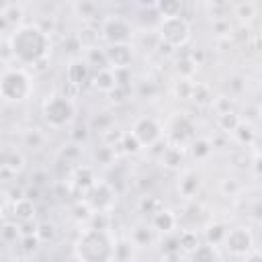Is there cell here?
Returning a JSON list of instances; mask_svg holds the SVG:
<instances>
[{"mask_svg":"<svg viewBox=\"0 0 262 262\" xmlns=\"http://www.w3.org/2000/svg\"><path fill=\"white\" fill-rule=\"evenodd\" d=\"M8 49L12 59H18L20 63L35 66L37 61L49 57V35L39 25H20L16 27L8 37Z\"/></svg>","mask_w":262,"mask_h":262,"instance_id":"6da1fadb","label":"cell"},{"mask_svg":"<svg viewBox=\"0 0 262 262\" xmlns=\"http://www.w3.org/2000/svg\"><path fill=\"white\" fill-rule=\"evenodd\" d=\"M115 246L117 242L113 239L108 229L86 227L74 244V254L80 262H113Z\"/></svg>","mask_w":262,"mask_h":262,"instance_id":"7a4b0ae2","label":"cell"},{"mask_svg":"<svg viewBox=\"0 0 262 262\" xmlns=\"http://www.w3.org/2000/svg\"><path fill=\"white\" fill-rule=\"evenodd\" d=\"M33 92L31 76L20 68H10L0 74V98L8 102H20Z\"/></svg>","mask_w":262,"mask_h":262,"instance_id":"3957f363","label":"cell"},{"mask_svg":"<svg viewBox=\"0 0 262 262\" xmlns=\"http://www.w3.org/2000/svg\"><path fill=\"white\" fill-rule=\"evenodd\" d=\"M43 117L45 121L55 127V129H61L66 125H70L76 117V106H74V100L66 98L63 94H53L49 96L45 102H43Z\"/></svg>","mask_w":262,"mask_h":262,"instance_id":"277c9868","label":"cell"},{"mask_svg":"<svg viewBox=\"0 0 262 262\" xmlns=\"http://www.w3.org/2000/svg\"><path fill=\"white\" fill-rule=\"evenodd\" d=\"M158 35L160 41L168 47H184L190 41V23L180 14V16H170L162 18L158 25Z\"/></svg>","mask_w":262,"mask_h":262,"instance_id":"5b68a950","label":"cell"},{"mask_svg":"<svg viewBox=\"0 0 262 262\" xmlns=\"http://www.w3.org/2000/svg\"><path fill=\"white\" fill-rule=\"evenodd\" d=\"M102 39L108 45H127L133 39V27L129 23V18L121 16V14H111L102 20L100 27Z\"/></svg>","mask_w":262,"mask_h":262,"instance_id":"8992f818","label":"cell"},{"mask_svg":"<svg viewBox=\"0 0 262 262\" xmlns=\"http://www.w3.org/2000/svg\"><path fill=\"white\" fill-rule=\"evenodd\" d=\"M113 201H115V190L104 180H96L94 186L86 192V205L94 213H104L113 205Z\"/></svg>","mask_w":262,"mask_h":262,"instance_id":"52a82bcc","label":"cell"},{"mask_svg":"<svg viewBox=\"0 0 262 262\" xmlns=\"http://www.w3.org/2000/svg\"><path fill=\"white\" fill-rule=\"evenodd\" d=\"M131 133H133L135 139L141 143V147H143V145H147V147H149V145H156V143L162 139V135H164L162 125H160L154 117H139V119L135 121Z\"/></svg>","mask_w":262,"mask_h":262,"instance_id":"ba28073f","label":"cell"},{"mask_svg":"<svg viewBox=\"0 0 262 262\" xmlns=\"http://www.w3.org/2000/svg\"><path fill=\"white\" fill-rule=\"evenodd\" d=\"M223 244H225L227 252L233 254V256H246L254 250V237H252L250 229H246V227L227 229V235H225Z\"/></svg>","mask_w":262,"mask_h":262,"instance_id":"9c48e42d","label":"cell"},{"mask_svg":"<svg viewBox=\"0 0 262 262\" xmlns=\"http://www.w3.org/2000/svg\"><path fill=\"white\" fill-rule=\"evenodd\" d=\"M106 61L111 70H129L131 61H133V47L131 43L127 45H108L104 49Z\"/></svg>","mask_w":262,"mask_h":262,"instance_id":"30bf717a","label":"cell"},{"mask_svg":"<svg viewBox=\"0 0 262 262\" xmlns=\"http://www.w3.org/2000/svg\"><path fill=\"white\" fill-rule=\"evenodd\" d=\"M90 78H92L90 66L82 57H74L68 63V68H66V80H68V84H72L76 88H82Z\"/></svg>","mask_w":262,"mask_h":262,"instance_id":"8fae6325","label":"cell"},{"mask_svg":"<svg viewBox=\"0 0 262 262\" xmlns=\"http://www.w3.org/2000/svg\"><path fill=\"white\" fill-rule=\"evenodd\" d=\"M201 188V176L192 170H186L178 178V194L184 199H192Z\"/></svg>","mask_w":262,"mask_h":262,"instance_id":"7c38bea8","label":"cell"},{"mask_svg":"<svg viewBox=\"0 0 262 262\" xmlns=\"http://www.w3.org/2000/svg\"><path fill=\"white\" fill-rule=\"evenodd\" d=\"M35 201L27 199V196H20L14 201L12 205V215H14V221L16 223H25V221H35Z\"/></svg>","mask_w":262,"mask_h":262,"instance_id":"4fadbf2b","label":"cell"},{"mask_svg":"<svg viewBox=\"0 0 262 262\" xmlns=\"http://www.w3.org/2000/svg\"><path fill=\"white\" fill-rule=\"evenodd\" d=\"M149 227L154 231H160V233H170L176 227V215L168 209H160L158 213L151 215V225Z\"/></svg>","mask_w":262,"mask_h":262,"instance_id":"5bb4252c","label":"cell"},{"mask_svg":"<svg viewBox=\"0 0 262 262\" xmlns=\"http://www.w3.org/2000/svg\"><path fill=\"white\" fill-rule=\"evenodd\" d=\"M94 182H96V176H94L90 166H78L74 170V186H76V190L88 192L94 186Z\"/></svg>","mask_w":262,"mask_h":262,"instance_id":"9a60e30c","label":"cell"},{"mask_svg":"<svg viewBox=\"0 0 262 262\" xmlns=\"http://www.w3.org/2000/svg\"><path fill=\"white\" fill-rule=\"evenodd\" d=\"M92 84L94 88L102 90V92H111L117 88V80H115V72L113 70H100L92 76Z\"/></svg>","mask_w":262,"mask_h":262,"instance_id":"2e32d148","label":"cell"},{"mask_svg":"<svg viewBox=\"0 0 262 262\" xmlns=\"http://www.w3.org/2000/svg\"><path fill=\"white\" fill-rule=\"evenodd\" d=\"M160 160H162V164H164L166 168H170V170H180L184 156H182V149H180L178 145H170V147H164Z\"/></svg>","mask_w":262,"mask_h":262,"instance_id":"e0dca14e","label":"cell"},{"mask_svg":"<svg viewBox=\"0 0 262 262\" xmlns=\"http://www.w3.org/2000/svg\"><path fill=\"white\" fill-rule=\"evenodd\" d=\"M156 12L160 14V18L180 16L182 14V2H178V0H158L156 2Z\"/></svg>","mask_w":262,"mask_h":262,"instance_id":"ac0fdd59","label":"cell"},{"mask_svg":"<svg viewBox=\"0 0 262 262\" xmlns=\"http://www.w3.org/2000/svg\"><path fill=\"white\" fill-rule=\"evenodd\" d=\"M256 14H258V4H256V2H252V0H246V2H237V4H233V16H237L242 23L252 20Z\"/></svg>","mask_w":262,"mask_h":262,"instance_id":"d6986e66","label":"cell"},{"mask_svg":"<svg viewBox=\"0 0 262 262\" xmlns=\"http://www.w3.org/2000/svg\"><path fill=\"white\" fill-rule=\"evenodd\" d=\"M84 61H86L90 68H96V72H100V70H111V68H108V61H106V55H104V49H100V47H90Z\"/></svg>","mask_w":262,"mask_h":262,"instance_id":"ffe728a7","label":"cell"},{"mask_svg":"<svg viewBox=\"0 0 262 262\" xmlns=\"http://www.w3.org/2000/svg\"><path fill=\"white\" fill-rule=\"evenodd\" d=\"M154 242V229L149 225H137L133 231H131V244L133 246H139V248H145Z\"/></svg>","mask_w":262,"mask_h":262,"instance_id":"44dd1931","label":"cell"},{"mask_svg":"<svg viewBox=\"0 0 262 262\" xmlns=\"http://www.w3.org/2000/svg\"><path fill=\"white\" fill-rule=\"evenodd\" d=\"M72 8H74L76 16H80V18H82V20H86V23H90V20L98 14V4H96V2H90V0L76 2Z\"/></svg>","mask_w":262,"mask_h":262,"instance_id":"7402d4cb","label":"cell"},{"mask_svg":"<svg viewBox=\"0 0 262 262\" xmlns=\"http://www.w3.org/2000/svg\"><path fill=\"white\" fill-rule=\"evenodd\" d=\"M225 235H227V225H225V223H219V221H217V223H211V225L207 227V231H205L207 244H211V246L223 244Z\"/></svg>","mask_w":262,"mask_h":262,"instance_id":"603a6c76","label":"cell"},{"mask_svg":"<svg viewBox=\"0 0 262 262\" xmlns=\"http://www.w3.org/2000/svg\"><path fill=\"white\" fill-rule=\"evenodd\" d=\"M201 246V239H199V235H196V231H182L180 235H178V250H182V252H194L196 248Z\"/></svg>","mask_w":262,"mask_h":262,"instance_id":"cb8c5ba5","label":"cell"},{"mask_svg":"<svg viewBox=\"0 0 262 262\" xmlns=\"http://www.w3.org/2000/svg\"><path fill=\"white\" fill-rule=\"evenodd\" d=\"M23 166H25V158H23V154H20V151H16V149H6L4 170H8V172L16 174V172H20V170H23Z\"/></svg>","mask_w":262,"mask_h":262,"instance_id":"d4e9b609","label":"cell"},{"mask_svg":"<svg viewBox=\"0 0 262 262\" xmlns=\"http://www.w3.org/2000/svg\"><path fill=\"white\" fill-rule=\"evenodd\" d=\"M192 262H217V250L211 244H201L192 252Z\"/></svg>","mask_w":262,"mask_h":262,"instance_id":"484cf974","label":"cell"},{"mask_svg":"<svg viewBox=\"0 0 262 262\" xmlns=\"http://www.w3.org/2000/svg\"><path fill=\"white\" fill-rule=\"evenodd\" d=\"M242 123V119L233 113V111H229V113H221V115H217V125H219V129L221 131H235V127Z\"/></svg>","mask_w":262,"mask_h":262,"instance_id":"4316f807","label":"cell"},{"mask_svg":"<svg viewBox=\"0 0 262 262\" xmlns=\"http://www.w3.org/2000/svg\"><path fill=\"white\" fill-rule=\"evenodd\" d=\"M190 133H192V123H190L186 117H178V119L174 121V127H172V137L178 139V141H182V139H186Z\"/></svg>","mask_w":262,"mask_h":262,"instance_id":"83f0119b","label":"cell"},{"mask_svg":"<svg viewBox=\"0 0 262 262\" xmlns=\"http://www.w3.org/2000/svg\"><path fill=\"white\" fill-rule=\"evenodd\" d=\"M55 233H57V229H55V225H53L51 221H41V223H37V231H35V235L39 237L41 244L51 242V239L55 237Z\"/></svg>","mask_w":262,"mask_h":262,"instance_id":"f1b7e54d","label":"cell"},{"mask_svg":"<svg viewBox=\"0 0 262 262\" xmlns=\"http://www.w3.org/2000/svg\"><path fill=\"white\" fill-rule=\"evenodd\" d=\"M4 18H6V23L12 27H20V23H23V16H25V10H23V6H18V4H8V8L4 10V14H2Z\"/></svg>","mask_w":262,"mask_h":262,"instance_id":"f546056e","label":"cell"},{"mask_svg":"<svg viewBox=\"0 0 262 262\" xmlns=\"http://www.w3.org/2000/svg\"><path fill=\"white\" fill-rule=\"evenodd\" d=\"M190 98H192L194 102H199V104H207V102H211V100H213L211 90H209V86H205V84H192Z\"/></svg>","mask_w":262,"mask_h":262,"instance_id":"4dcf8cb0","label":"cell"},{"mask_svg":"<svg viewBox=\"0 0 262 262\" xmlns=\"http://www.w3.org/2000/svg\"><path fill=\"white\" fill-rule=\"evenodd\" d=\"M117 147H121L123 154H137L141 149V143L135 139L133 133H123V137H121V141H119Z\"/></svg>","mask_w":262,"mask_h":262,"instance_id":"1f68e13d","label":"cell"},{"mask_svg":"<svg viewBox=\"0 0 262 262\" xmlns=\"http://www.w3.org/2000/svg\"><path fill=\"white\" fill-rule=\"evenodd\" d=\"M211 151H213V143L207 141V139H196V141L192 143V156H194L196 160H205V158H209Z\"/></svg>","mask_w":262,"mask_h":262,"instance_id":"d6a6232c","label":"cell"},{"mask_svg":"<svg viewBox=\"0 0 262 262\" xmlns=\"http://www.w3.org/2000/svg\"><path fill=\"white\" fill-rule=\"evenodd\" d=\"M113 123H115V121H113V117H111L108 113H100L98 117H94V121H92V129L104 133V131L113 129Z\"/></svg>","mask_w":262,"mask_h":262,"instance_id":"836d02e7","label":"cell"},{"mask_svg":"<svg viewBox=\"0 0 262 262\" xmlns=\"http://www.w3.org/2000/svg\"><path fill=\"white\" fill-rule=\"evenodd\" d=\"M235 137H237V141L239 143H252L254 141V137H256V133H254V129L250 127V125H246V123H239L237 127H235Z\"/></svg>","mask_w":262,"mask_h":262,"instance_id":"e575fe53","label":"cell"},{"mask_svg":"<svg viewBox=\"0 0 262 262\" xmlns=\"http://www.w3.org/2000/svg\"><path fill=\"white\" fill-rule=\"evenodd\" d=\"M0 237H2L4 242H16V237H20V233H18V223H12V221L4 223V225L0 227Z\"/></svg>","mask_w":262,"mask_h":262,"instance_id":"d590c367","label":"cell"},{"mask_svg":"<svg viewBox=\"0 0 262 262\" xmlns=\"http://www.w3.org/2000/svg\"><path fill=\"white\" fill-rule=\"evenodd\" d=\"M190 92H192V82H190V80L182 78V80L176 82V86H174V94H176V98L186 100V98H190Z\"/></svg>","mask_w":262,"mask_h":262,"instance_id":"8d00e7d4","label":"cell"},{"mask_svg":"<svg viewBox=\"0 0 262 262\" xmlns=\"http://www.w3.org/2000/svg\"><path fill=\"white\" fill-rule=\"evenodd\" d=\"M94 158H96V162L98 164H113V160H115V149L113 147H108V145H102V147H98L96 151H94Z\"/></svg>","mask_w":262,"mask_h":262,"instance_id":"74e56055","label":"cell"},{"mask_svg":"<svg viewBox=\"0 0 262 262\" xmlns=\"http://www.w3.org/2000/svg\"><path fill=\"white\" fill-rule=\"evenodd\" d=\"M211 102H213L217 115H221V113H229V111H231V100H229L227 96H217V98H213Z\"/></svg>","mask_w":262,"mask_h":262,"instance_id":"f35d334b","label":"cell"},{"mask_svg":"<svg viewBox=\"0 0 262 262\" xmlns=\"http://www.w3.org/2000/svg\"><path fill=\"white\" fill-rule=\"evenodd\" d=\"M141 209H145L147 213L154 215V213H158V211L164 209V207H162V203H160L158 199H154V196H145V199L141 201Z\"/></svg>","mask_w":262,"mask_h":262,"instance_id":"ab89813d","label":"cell"},{"mask_svg":"<svg viewBox=\"0 0 262 262\" xmlns=\"http://www.w3.org/2000/svg\"><path fill=\"white\" fill-rule=\"evenodd\" d=\"M20 242H23V250L25 252H37L39 246H41V242H39L37 235H23Z\"/></svg>","mask_w":262,"mask_h":262,"instance_id":"60d3db41","label":"cell"},{"mask_svg":"<svg viewBox=\"0 0 262 262\" xmlns=\"http://www.w3.org/2000/svg\"><path fill=\"white\" fill-rule=\"evenodd\" d=\"M213 31H215L217 35H227V33L231 31L229 18H217V20H213Z\"/></svg>","mask_w":262,"mask_h":262,"instance_id":"b9f144b4","label":"cell"},{"mask_svg":"<svg viewBox=\"0 0 262 262\" xmlns=\"http://www.w3.org/2000/svg\"><path fill=\"white\" fill-rule=\"evenodd\" d=\"M86 137H88V127L86 125H78L72 131V143H76V145H80L82 141H86Z\"/></svg>","mask_w":262,"mask_h":262,"instance_id":"7bdbcfd3","label":"cell"},{"mask_svg":"<svg viewBox=\"0 0 262 262\" xmlns=\"http://www.w3.org/2000/svg\"><path fill=\"white\" fill-rule=\"evenodd\" d=\"M66 149H61V158H66V162H74L78 156H80V147L76 143H70V145H63Z\"/></svg>","mask_w":262,"mask_h":262,"instance_id":"ee69618b","label":"cell"},{"mask_svg":"<svg viewBox=\"0 0 262 262\" xmlns=\"http://www.w3.org/2000/svg\"><path fill=\"white\" fill-rule=\"evenodd\" d=\"M221 190H223L225 194H235V192L239 190V184H237L233 178H225V180H221Z\"/></svg>","mask_w":262,"mask_h":262,"instance_id":"f6af8a7d","label":"cell"},{"mask_svg":"<svg viewBox=\"0 0 262 262\" xmlns=\"http://www.w3.org/2000/svg\"><path fill=\"white\" fill-rule=\"evenodd\" d=\"M35 231H37V221L18 223V233H20V237H23V235H35Z\"/></svg>","mask_w":262,"mask_h":262,"instance_id":"bcb514c9","label":"cell"},{"mask_svg":"<svg viewBox=\"0 0 262 262\" xmlns=\"http://www.w3.org/2000/svg\"><path fill=\"white\" fill-rule=\"evenodd\" d=\"M244 262H262V256H260V252L254 248L250 254H246V258H244Z\"/></svg>","mask_w":262,"mask_h":262,"instance_id":"7dc6e473","label":"cell"},{"mask_svg":"<svg viewBox=\"0 0 262 262\" xmlns=\"http://www.w3.org/2000/svg\"><path fill=\"white\" fill-rule=\"evenodd\" d=\"M254 170H256V176H260V154L258 151L254 156Z\"/></svg>","mask_w":262,"mask_h":262,"instance_id":"c3c4849f","label":"cell"},{"mask_svg":"<svg viewBox=\"0 0 262 262\" xmlns=\"http://www.w3.org/2000/svg\"><path fill=\"white\" fill-rule=\"evenodd\" d=\"M4 160H6V149H0V170H4Z\"/></svg>","mask_w":262,"mask_h":262,"instance_id":"681fc988","label":"cell"},{"mask_svg":"<svg viewBox=\"0 0 262 262\" xmlns=\"http://www.w3.org/2000/svg\"><path fill=\"white\" fill-rule=\"evenodd\" d=\"M4 205H6V194L0 190V213H2V209H4Z\"/></svg>","mask_w":262,"mask_h":262,"instance_id":"f907efd6","label":"cell"},{"mask_svg":"<svg viewBox=\"0 0 262 262\" xmlns=\"http://www.w3.org/2000/svg\"><path fill=\"white\" fill-rule=\"evenodd\" d=\"M6 27H10V25H8V23H6V18L0 14V31H2V29H6Z\"/></svg>","mask_w":262,"mask_h":262,"instance_id":"816d5d0a","label":"cell"},{"mask_svg":"<svg viewBox=\"0 0 262 262\" xmlns=\"http://www.w3.org/2000/svg\"><path fill=\"white\" fill-rule=\"evenodd\" d=\"M6 8H8V2H0V14H4Z\"/></svg>","mask_w":262,"mask_h":262,"instance_id":"f5cc1de1","label":"cell"},{"mask_svg":"<svg viewBox=\"0 0 262 262\" xmlns=\"http://www.w3.org/2000/svg\"><path fill=\"white\" fill-rule=\"evenodd\" d=\"M41 176H43V172H39V174H37V176H35V178H41ZM41 182H43V180H37V182H35V184H37V186H39V184H41Z\"/></svg>","mask_w":262,"mask_h":262,"instance_id":"db71d44e","label":"cell"}]
</instances>
